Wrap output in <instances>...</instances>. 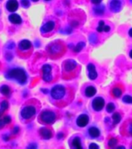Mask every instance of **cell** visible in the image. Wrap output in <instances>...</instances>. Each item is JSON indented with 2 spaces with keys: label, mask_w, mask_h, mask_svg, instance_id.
<instances>
[{
  "label": "cell",
  "mask_w": 132,
  "mask_h": 149,
  "mask_svg": "<svg viewBox=\"0 0 132 149\" xmlns=\"http://www.w3.org/2000/svg\"><path fill=\"white\" fill-rule=\"evenodd\" d=\"M75 90L70 86L56 85L50 91L51 102L59 108L69 106L74 100Z\"/></svg>",
  "instance_id": "6da1fadb"
},
{
  "label": "cell",
  "mask_w": 132,
  "mask_h": 149,
  "mask_svg": "<svg viewBox=\"0 0 132 149\" xmlns=\"http://www.w3.org/2000/svg\"><path fill=\"white\" fill-rule=\"evenodd\" d=\"M81 72V65L74 59H67L62 64V78L65 80L76 79Z\"/></svg>",
  "instance_id": "7a4b0ae2"
},
{
  "label": "cell",
  "mask_w": 132,
  "mask_h": 149,
  "mask_svg": "<svg viewBox=\"0 0 132 149\" xmlns=\"http://www.w3.org/2000/svg\"><path fill=\"white\" fill-rule=\"evenodd\" d=\"M46 51L49 58L53 60H56L62 58L67 53V47L64 41L61 40H56L47 45Z\"/></svg>",
  "instance_id": "3957f363"
},
{
  "label": "cell",
  "mask_w": 132,
  "mask_h": 149,
  "mask_svg": "<svg viewBox=\"0 0 132 149\" xmlns=\"http://www.w3.org/2000/svg\"><path fill=\"white\" fill-rule=\"evenodd\" d=\"M39 108H40V103L39 101L35 99H32L25 103V107H23L20 113L21 117L23 120H32L36 116Z\"/></svg>",
  "instance_id": "277c9868"
},
{
  "label": "cell",
  "mask_w": 132,
  "mask_h": 149,
  "mask_svg": "<svg viewBox=\"0 0 132 149\" xmlns=\"http://www.w3.org/2000/svg\"><path fill=\"white\" fill-rule=\"evenodd\" d=\"M60 76V70L56 65L46 64L42 67V78L44 81L51 83L56 81Z\"/></svg>",
  "instance_id": "5b68a950"
},
{
  "label": "cell",
  "mask_w": 132,
  "mask_h": 149,
  "mask_svg": "<svg viewBox=\"0 0 132 149\" xmlns=\"http://www.w3.org/2000/svg\"><path fill=\"white\" fill-rule=\"evenodd\" d=\"M85 13L81 9H75L69 15V24L73 28H79L86 22Z\"/></svg>",
  "instance_id": "8992f818"
},
{
  "label": "cell",
  "mask_w": 132,
  "mask_h": 149,
  "mask_svg": "<svg viewBox=\"0 0 132 149\" xmlns=\"http://www.w3.org/2000/svg\"><path fill=\"white\" fill-rule=\"evenodd\" d=\"M58 119V114L56 112L50 109H44L40 113L38 120L42 124L51 125L55 123Z\"/></svg>",
  "instance_id": "52a82bcc"
},
{
  "label": "cell",
  "mask_w": 132,
  "mask_h": 149,
  "mask_svg": "<svg viewBox=\"0 0 132 149\" xmlns=\"http://www.w3.org/2000/svg\"><path fill=\"white\" fill-rule=\"evenodd\" d=\"M32 50V43L28 40H23L19 44L17 54L21 58H28L31 55Z\"/></svg>",
  "instance_id": "ba28073f"
},
{
  "label": "cell",
  "mask_w": 132,
  "mask_h": 149,
  "mask_svg": "<svg viewBox=\"0 0 132 149\" xmlns=\"http://www.w3.org/2000/svg\"><path fill=\"white\" fill-rule=\"evenodd\" d=\"M7 77L9 79H15L19 84H25L27 81V75L26 73L22 68H13L9 70L7 73Z\"/></svg>",
  "instance_id": "9c48e42d"
},
{
  "label": "cell",
  "mask_w": 132,
  "mask_h": 149,
  "mask_svg": "<svg viewBox=\"0 0 132 149\" xmlns=\"http://www.w3.org/2000/svg\"><path fill=\"white\" fill-rule=\"evenodd\" d=\"M59 26V23L56 19H50L46 21L41 27V33L44 36H50L57 29Z\"/></svg>",
  "instance_id": "30bf717a"
},
{
  "label": "cell",
  "mask_w": 132,
  "mask_h": 149,
  "mask_svg": "<svg viewBox=\"0 0 132 149\" xmlns=\"http://www.w3.org/2000/svg\"><path fill=\"white\" fill-rule=\"evenodd\" d=\"M120 134L125 137H132V118H127L122 122L119 127Z\"/></svg>",
  "instance_id": "8fae6325"
},
{
  "label": "cell",
  "mask_w": 132,
  "mask_h": 149,
  "mask_svg": "<svg viewBox=\"0 0 132 149\" xmlns=\"http://www.w3.org/2000/svg\"><path fill=\"white\" fill-rule=\"evenodd\" d=\"M124 93V86L122 83L118 82L115 83L110 90V94L114 99H119L122 96L123 93Z\"/></svg>",
  "instance_id": "7c38bea8"
},
{
  "label": "cell",
  "mask_w": 132,
  "mask_h": 149,
  "mask_svg": "<svg viewBox=\"0 0 132 149\" xmlns=\"http://www.w3.org/2000/svg\"><path fill=\"white\" fill-rule=\"evenodd\" d=\"M104 106H105V101L103 97L98 96L92 101V108L96 112L101 111L104 109Z\"/></svg>",
  "instance_id": "4fadbf2b"
},
{
  "label": "cell",
  "mask_w": 132,
  "mask_h": 149,
  "mask_svg": "<svg viewBox=\"0 0 132 149\" xmlns=\"http://www.w3.org/2000/svg\"><path fill=\"white\" fill-rule=\"evenodd\" d=\"M123 3L121 0H111L109 2V9L112 13H118L121 10Z\"/></svg>",
  "instance_id": "5bb4252c"
},
{
  "label": "cell",
  "mask_w": 132,
  "mask_h": 149,
  "mask_svg": "<svg viewBox=\"0 0 132 149\" xmlns=\"http://www.w3.org/2000/svg\"><path fill=\"white\" fill-rule=\"evenodd\" d=\"M39 135L43 139L50 140L53 137V131L50 127H42L39 130Z\"/></svg>",
  "instance_id": "9a60e30c"
},
{
  "label": "cell",
  "mask_w": 132,
  "mask_h": 149,
  "mask_svg": "<svg viewBox=\"0 0 132 149\" xmlns=\"http://www.w3.org/2000/svg\"><path fill=\"white\" fill-rule=\"evenodd\" d=\"M87 72H88V78L90 80H95L97 78V72L96 70V67L93 63H89L87 66Z\"/></svg>",
  "instance_id": "2e32d148"
},
{
  "label": "cell",
  "mask_w": 132,
  "mask_h": 149,
  "mask_svg": "<svg viewBox=\"0 0 132 149\" xmlns=\"http://www.w3.org/2000/svg\"><path fill=\"white\" fill-rule=\"evenodd\" d=\"M89 120H90V119L87 114H81L76 119V125L80 127H84L87 125Z\"/></svg>",
  "instance_id": "e0dca14e"
},
{
  "label": "cell",
  "mask_w": 132,
  "mask_h": 149,
  "mask_svg": "<svg viewBox=\"0 0 132 149\" xmlns=\"http://www.w3.org/2000/svg\"><path fill=\"white\" fill-rule=\"evenodd\" d=\"M6 8L10 13H15L19 8V2L17 0H8L6 4Z\"/></svg>",
  "instance_id": "ac0fdd59"
},
{
  "label": "cell",
  "mask_w": 132,
  "mask_h": 149,
  "mask_svg": "<svg viewBox=\"0 0 132 149\" xmlns=\"http://www.w3.org/2000/svg\"><path fill=\"white\" fill-rule=\"evenodd\" d=\"M97 93V89L95 88L94 86H92V85H89L88 86H87L84 89V95L87 96V98L93 97L94 95H95V94Z\"/></svg>",
  "instance_id": "d6986e66"
},
{
  "label": "cell",
  "mask_w": 132,
  "mask_h": 149,
  "mask_svg": "<svg viewBox=\"0 0 132 149\" xmlns=\"http://www.w3.org/2000/svg\"><path fill=\"white\" fill-rule=\"evenodd\" d=\"M123 118V113L121 111H115L112 115V121H113V126L115 127L120 123L121 119Z\"/></svg>",
  "instance_id": "ffe728a7"
},
{
  "label": "cell",
  "mask_w": 132,
  "mask_h": 149,
  "mask_svg": "<svg viewBox=\"0 0 132 149\" xmlns=\"http://www.w3.org/2000/svg\"><path fill=\"white\" fill-rule=\"evenodd\" d=\"M69 145L71 148L75 149H81L83 148L81 140L79 137H74V138H72L71 141L69 143Z\"/></svg>",
  "instance_id": "44dd1931"
},
{
  "label": "cell",
  "mask_w": 132,
  "mask_h": 149,
  "mask_svg": "<svg viewBox=\"0 0 132 149\" xmlns=\"http://www.w3.org/2000/svg\"><path fill=\"white\" fill-rule=\"evenodd\" d=\"M9 20L10 21V23L12 24H16V25H19L22 23V18L19 15L16 13H12L11 15H9Z\"/></svg>",
  "instance_id": "7402d4cb"
},
{
  "label": "cell",
  "mask_w": 132,
  "mask_h": 149,
  "mask_svg": "<svg viewBox=\"0 0 132 149\" xmlns=\"http://www.w3.org/2000/svg\"><path fill=\"white\" fill-rule=\"evenodd\" d=\"M88 134L92 138H97L100 135V131L96 127H90L88 129Z\"/></svg>",
  "instance_id": "603a6c76"
},
{
  "label": "cell",
  "mask_w": 132,
  "mask_h": 149,
  "mask_svg": "<svg viewBox=\"0 0 132 149\" xmlns=\"http://www.w3.org/2000/svg\"><path fill=\"white\" fill-rule=\"evenodd\" d=\"M118 144V139L116 137L113 136H109L108 140H107V146L109 148H114L117 147V144Z\"/></svg>",
  "instance_id": "cb8c5ba5"
},
{
  "label": "cell",
  "mask_w": 132,
  "mask_h": 149,
  "mask_svg": "<svg viewBox=\"0 0 132 149\" xmlns=\"http://www.w3.org/2000/svg\"><path fill=\"white\" fill-rule=\"evenodd\" d=\"M10 122H11V117L9 116H6L3 118L0 119V129L6 124H9Z\"/></svg>",
  "instance_id": "d4e9b609"
},
{
  "label": "cell",
  "mask_w": 132,
  "mask_h": 149,
  "mask_svg": "<svg viewBox=\"0 0 132 149\" xmlns=\"http://www.w3.org/2000/svg\"><path fill=\"white\" fill-rule=\"evenodd\" d=\"M0 92H1L2 95H9L10 94V93H11V89L6 85H3V86L0 87Z\"/></svg>",
  "instance_id": "484cf974"
},
{
  "label": "cell",
  "mask_w": 132,
  "mask_h": 149,
  "mask_svg": "<svg viewBox=\"0 0 132 149\" xmlns=\"http://www.w3.org/2000/svg\"><path fill=\"white\" fill-rule=\"evenodd\" d=\"M8 107H9V103L7 101L4 100V101H2L1 102V109H0V118H1V116H2V114L4 113V112L8 109Z\"/></svg>",
  "instance_id": "4316f807"
},
{
  "label": "cell",
  "mask_w": 132,
  "mask_h": 149,
  "mask_svg": "<svg viewBox=\"0 0 132 149\" xmlns=\"http://www.w3.org/2000/svg\"><path fill=\"white\" fill-rule=\"evenodd\" d=\"M94 13L97 15H103L104 12V7L102 6H97L94 8Z\"/></svg>",
  "instance_id": "83f0119b"
},
{
  "label": "cell",
  "mask_w": 132,
  "mask_h": 149,
  "mask_svg": "<svg viewBox=\"0 0 132 149\" xmlns=\"http://www.w3.org/2000/svg\"><path fill=\"white\" fill-rule=\"evenodd\" d=\"M122 101L127 104H132V96L130 95H125L122 98Z\"/></svg>",
  "instance_id": "f1b7e54d"
},
{
  "label": "cell",
  "mask_w": 132,
  "mask_h": 149,
  "mask_svg": "<svg viewBox=\"0 0 132 149\" xmlns=\"http://www.w3.org/2000/svg\"><path fill=\"white\" fill-rule=\"evenodd\" d=\"M106 109L108 113H112V112H113L115 110V105L113 104V103H112V102H110V103H108V104L107 105Z\"/></svg>",
  "instance_id": "f546056e"
},
{
  "label": "cell",
  "mask_w": 132,
  "mask_h": 149,
  "mask_svg": "<svg viewBox=\"0 0 132 149\" xmlns=\"http://www.w3.org/2000/svg\"><path fill=\"white\" fill-rule=\"evenodd\" d=\"M84 46H85V44H84V43H82V42L79 43V44H76V46L75 47V48L74 49V51H75V52H80L81 50H83V47Z\"/></svg>",
  "instance_id": "4dcf8cb0"
},
{
  "label": "cell",
  "mask_w": 132,
  "mask_h": 149,
  "mask_svg": "<svg viewBox=\"0 0 132 149\" xmlns=\"http://www.w3.org/2000/svg\"><path fill=\"white\" fill-rule=\"evenodd\" d=\"M104 21H100L99 23V26H98V27H97V30L98 31L99 33H101V32H104Z\"/></svg>",
  "instance_id": "1f68e13d"
},
{
  "label": "cell",
  "mask_w": 132,
  "mask_h": 149,
  "mask_svg": "<svg viewBox=\"0 0 132 149\" xmlns=\"http://www.w3.org/2000/svg\"><path fill=\"white\" fill-rule=\"evenodd\" d=\"M21 4H22L23 7L28 8L30 6V0H21Z\"/></svg>",
  "instance_id": "d6a6232c"
},
{
  "label": "cell",
  "mask_w": 132,
  "mask_h": 149,
  "mask_svg": "<svg viewBox=\"0 0 132 149\" xmlns=\"http://www.w3.org/2000/svg\"><path fill=\"white\" fill-rule=\"evenodd\" d=\"M101 2H102V0H91V2H92L93 4H94V5L100 4Z\"/></svg>",
  "instance_id": "836d02e7"
},
{
  "label": "cell",
  "mask_w": 132,
  "mask_h": 149,
  "mask_svg": "<svg viewBox=\"0 0 132 149\" xmlns=\"http://www.w3.org/2000/svg\"><path fill=\"white\" fill-rule=\"evenodd\" d=\"M89 148H99V146H98V145H97V144H94V143H92V144L89 145Z\"/></svg>",
  "instance_id": "e575fe53"
},
{
  "label": "cell",
  "mask_w": 132,
  "mask_h": 149,
  "mask_svg": "<svg viewBox=\"0 0 132 149\" xmlns=\"http://www.w3.org/2000/svg\"><path fill=\"white\" fill-rule=\"evenodd\" d=\"M128 34H129L130 37H132V28H131L129 30V31H128Z\"/></svg>",
  "instance_id": "d590c367"
},
{
  "label": "cell",
  "mask_w": 132,
  "mask_h": 149,
  "mask_svg": "<svg viewBox=\"0 0 132 149\" xmlns=\"http://www.w3.org/2000/svg\"><path fill=\"white\" fill-rule=\"evenodd\" d=\"M127 3L129 5H131V6H132V0H127Z\"/></svg>",
  "instance_id": "8d00e7d4"
},
{
  "label": "cell",
  "mask_w": 132,
  "mask_h": 149,
  "mask_svg": "<svg viewBox=\"0 0 132 149\" xmlns=\"http://www.w3.org/2000/svg\"><path fill=\"white\" fill-rule=\"evenodd\" d=\"M129 56H130V58H131L132 59V50H131V51H130Z\"/></svg>",
  "instance_id": "74e56055"
},
{
  "label": "cell",
  "mask_w": 132,
  "mask_h": 149,
  "mask_svg": "<svg viewBox=\"0 0 132 149\" xmlns=\"http://www.w3.org/2000/svg\"><path fill=\"white\" fill-rule=\"evenodd\" d=\"M130 148H132V141L131 142V144H130Z\"/></svg>",
  "instance_id": "f35d334b"
},
{
  "label": "cell",
  "mask_w": 132,
  "mask_h": 149,
  "mask_svg": "<svg viewBox=\"0 0 132 149\" xmlns=\"http://www.w3.org/2000/svg\"><path fill=\"white\" fill-rule=\"evenodd\" d=\"M32 2H38L39 0H32Z\"/></svg>",
  "instance_id": "ab89813d"
},
{
  "label": "cell",
  "mask_w": 132,
  "mask_h": 149,
  "mask_svg": "<svg viewBox=\"0 0 132 149\" xmlns=\"http://www.w3.org/2000/svg\"><path fill=\"white\" fill-rule=\"evenodd\" d=\"M44 1H46V2H49V1H51V0H44Z\"/></svg>",
  "instance_id": "60d3db41"
}]
</instances>
